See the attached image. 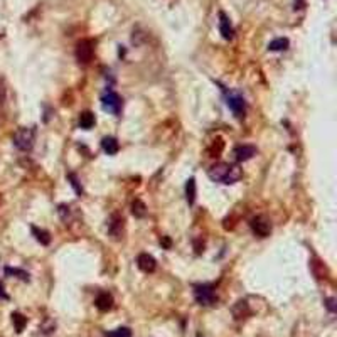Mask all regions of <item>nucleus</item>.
Segmentation results:
<instances>
[{"label":"nucleus","instance_id":"nucleus-3","mask_svg":"<svg viewBox=\"0 0 337 337\" xmlns=\"http://www.w3.org/2000/svg\"><path fill=\"white\" fill-rule=\"evenodd\" d=\"M34 140H36V130L34 128H19L14 134L12 142L22 152H27L34 147Z\"/></svg>","mask_w":337,"mask_h":337},{"label":"nucleus","instance_id":"nucleus-5","mask_svg":"<svg viewBox=\"0 0 337 337\" xmlns=\"http://www.w3.org/2000/svg\"><path fill=\"white\" fill-rule=\"evenodd\" d=\"M74 54H76V59H78L79 64H90L93 59V54H94L93 43L90 39L79 41V43L76 44V51H74Z\"/></svg>","mask_w":337,"mask_h":337},{"label":"nucleus","instance_id":"nucleus-17","mask_svg":"<svg viewBox=\"0 0 337 337\" xmlns=\"http://www.w3.org/2000/svg\"><path fill=\"white\" fill-rule=\"evenodd\" d=\"M290 46L289 39H285V37H278V39L271 41L270 44H268V51H273V52H278V51H287Z\"/></svg>","mask_w":337,"mask_h":337},{"label":"nucleus","instance_id":"nucleus-12","mask_svg":"<svg viewBox=\"0 0 337 337\" xmlns=\"http://www.w3.org/2000/svg\"><path fill=\"white\" fill-rule=\"evenodd\" d=\"M113 304H115V302H113L112 293H108V292H101V293L96 297V300H94V305H96L101 312H108V310H112Z\"/></svg>","mask_w":337,"mask_h":337},{"label":"nucleus","instance_id":"nucleus-16","mask_svg":"<svg viewBox=\"0 0 337 337\" xmlns=\"http://www.w3.org/2000/svg\"><path fill=\"white\" fill-rule=\"evenodd\" d=\"M31 231H32L34 238H36V240L39 241L41 245L47 246L49 243H51V234H49V231H46V229H41V228H37V226H32Z\"/></svg>","mask_w":337,"mask_h":337},{"label":"nucleus","instance_id":"nucleus-20","mask_svg":"<svg viewBox=\"0 0 337 337\" xmlns=\"http://www.w3.org/2000/svg\"><path fill=\"white\" fill-rule=\"evenodd\" d=\"M105 337H132V331L128 327H118L115 331H107Z\"/></svg>","mask_w":337,"mask_h":337},{"label":"nucleus","instance_id":"nucleus-10","mask_svg":"<svg viewBox=\"0 0 337 337\" xmlns=\"http://www.w3.org/2000/svg\"><path fill=\"white\" fill-rule=\"evenodd\" d=\"M233 155L238 162H246L251 157L256 155V147L253 145H238L236 149L233 150Z\"/></svg>","mask_w":337,"mask_h":337},{"label":"nucleus","instance_id":"nucleus-7","mask_svg":"<svg viewBox=\"0 0 337 337\" xmlns=\"http://www.w3.org/2000/svg\"><path fill=\"white\" fill-rule=\"evenodd\" d=\"M101 107H103L105 112L113 113V115L118 116L120 112H122V98L116 93L110 91L107 94H103V98H101Z\"/></svg>","mask_w":337,"mask_h":337},{"label":"nucleus","instance_id":"nucleus-23","mask_svg":"<svg viewBox=\"0 0 337 337\" xmlns=\"http://www.w3.org/2000/svg\"><path fill=\"white\" fill-rule=\"evenodd\" d=\"M58 213H59V216H61L63 221L67 225V221H69V216H71V209H69V206H66V204H59Z\"/></svg>","mask_w":337,"mask_h":337},{"label":"nucleus","instance_id":"nucleus-9","mask_svg":"<svg viewBox=\"0 0 337 337\" xmlns=\"http://www.w3.org/2000/svg\"><path fill=\"white\" fill-rule=\"evenodd\" d=\"M137 267L142 271H145V273H152V271H155V268H157V261L149 253H142L137 258Z\"/></svg>","mask_w":337,"mask_h":337},{"label":"nucleus","instance_id":"nucleus-1","mask_svg":"<svg viewBox=\"0 0 337 337\" xmlns=\"http://www.w3.org/2000/svg\"><path fill=\"white\" fill-rule=\"evenodd\" d=\"M207 176L213 182L218 184H236L238 180L241 179L243 172L238 165L234 164H228V162H216L214 165H211L209 170H207Z\"/></svg>","mask_w":337,"mask_h":337},{"label":"nucleus","instance_id":"nucleus-21","mask_svg":"<svg viewBox=\"0 0 337 337\" xmlns=\"http://www.w3.org/2000/svg\"><path fill=\"white\" fill-rule=\"evenodd\" d=\"M5 275H12V276H17V278L24 280V282H29V273L25 270H21V268H10V267H7L5 268Z\"/></svg>","mask_w":337,"mask_h":337},{"label":"nucleus","instance_id":"nucleus-15","mask_svg":"<svg viewBox=\"0 0 337 337\" xmlns=\"http://www.w3.org/2000/svg\"><path fill=\"white\" fill-rule=\"evenodd\" d=\"M196 179L194 177H191V179L187 180V184H185V199H187L189 206H194L196 202Z\"/></svg>","mask_w":337,"mask_h":337},{"label":"nucleus","instance_id":"nucleus-26","mask_svg":"<svg viewBox=\"0 0 337 337\" xmlns=\"http://www.w3.org/2000/svg\"><path fill=\"white\" fill-rule=\"evenodd\" d=\"M160 243L165 246V248H170V240H167V238H164V240H160Z\"/></svg>","mask_w":337,"mask_h":337},{"label":"nucleus","instance_id":"nucleus-25","mask_svg":"<svg viewBox=\"0 0 337 337\" xmlns=\"http://www.w3.org/2000/svg\"><path fill=\"white\" fill-rule=\"evenodd\" d=\"M0 298H9V297H7L5 292H3V285H2V283H0Z\"/></svg>","mask_w":337,"mask_h":337},{"label":"nucleus","instance_id":"nucleus-22","mask_svg":"<svg viewBox=\"0 0 337 337\" xmlns=\"http://www.w3.org/2000/svg\"><path fill=\"white\" fill-rule=\"evenodd\" d=\"M67 180H69L71 187L74 189V192H76L78 196H81V194H83V187H81V182H79V180H78L76 174H73V172L67 174Z\"/></svg>","mask_w":337,"mask_h":337},{"label":"nucleus","instance_id":"nucleus-19","mask_svg":"<svg viewBox=\"0 0 337 337\" xmlns=\"http://www.w3.org/2000/svg\"><path fill=\"white\" fill-rule=\"evenodd\" d=\"M12 322H14V325H16V331L22 332L25 327V324H27V317H24L22 314L16 312V314H12Z\"/></svg>","mask_w":337,"mask_h":337},{"label":"nucleus","instance_id":"nucleus-2","mask_svg":"<svg viewBox=\"0 0 337 337\" xmlns=\"http://www.w3.org/2000/svg\"><path fill=\"white\" fill-rule=\"evenodd\" d=\"M194 298L199 305L209 307L216 302V287L213 283H198L194 285Z\"/></svg>","mask_w":337,"mask_h":337},{"label":"nucleus","instance_id":"nucleus-6","mask_svg":"<svg viewBox=\"0 0 337 337\" xmlns=\"http://www.w3.org/2000/svg\"><path fill=\"white\" fill-rule=\"evenodd\" d=\"M249 228L258 238H267L271 233V223L270 219H267L265 216H255L249 221Z\"/></svg>","mask_w":337,"mask_h":337},{"label":"nucleus","instance_id":"nucleus-8","mask_svg":"<svg viewBox=\"0 0 337 337\" xmlns=\"http://www.w3.org/2000/svg\"><path fill=\"white\" fill-rule=\"evenodd\" d=\"M108 233L112 234L115 240H120L123 234V218L120 214H113L108 223Z\"/></svg>","mask_w":337,"mask_h":337},{"label":"nucleus","instance_id":"nucleus-11","mask_svg":"<svg viewBox=\"0 0 337 337\" xmlns=\"http://www.w3.org/2000/svg\"><path fill=\"white\" fill-rule=\"evenodd\" d=\"M219 31H221V36L226 41H231L234 37V29L225 12H219Z\"/></svg>","mask_w":337,"mask_h":337},{"label":"nucleus","instance_id":"nucleus-18","mask_svg":"<svg viewBox=\"0 0 337 337\" xmlns=\"http://www.w3.org/2000/svg\"><path fill=\"white\" fill-rule=\"evenodd\" d=\"M132 213H134L135 218H145V216H147V206L140 199H135L134 204H132Z\"/></svg>","mask_w":337,"mask_h":337},{"label":"nucleus","instance_id":"nucleus-24","mask_svg":"<svg viewBox=\"0 0 337 337\" xmlns=\"http://www.w3.org/2000/svg\"><path fill=\"white\" fill-rule=\"evenodd\" d=\"M336 298H327L325 300V305H327V309L331 310V312H336Z\"/></svg>","mask_w":337,"mask_h":337},{"label":"nucleus","instance_id":"nucleus-13","mask_svg":"<svg viewBox=\"0 0 337 337\" xmlns=\"http://www.w3.org/2000/svg\"><path fill=\"white\" fill-rule=\"evenodd\" d=\"M101 149L105 150V154L115 155V154H118V150H120V143L115 137H105L101 140Z\"/></svg>","mask_w":337,"mask_h":337},{"label":"nucleus","instance_id":"nucleus-4","mask_svg":"<svg viewBox=\"0 0 337 337\" xmlns=\"http://www.w3.org/2000/svg\"><path fill=\"white\" fill-rule=\"evenodd\" d=\"M226 105H228V108L231 112L234 113V116H238V118H243L245 113H246V101L245 98L241 96L240 93L236 91H226Z\"/></svg>","mask_w":337,"mask_h":337},{"label":"nucleus","instance_id":"nucleus-14","mask_svg":"<svg viewBox=\"0 0 337 337\" xmlns=\"http://www.w3.org/2000/svg\"><path fill=\"white\" fill-rule=\"evenodd\" d=\"M94 123H96V118H94V115L91 112H83L81 115H79V127H81L83 130L93 128Z\"/></svg>","mask_w":337,"mask_h":337}]
</instances>
